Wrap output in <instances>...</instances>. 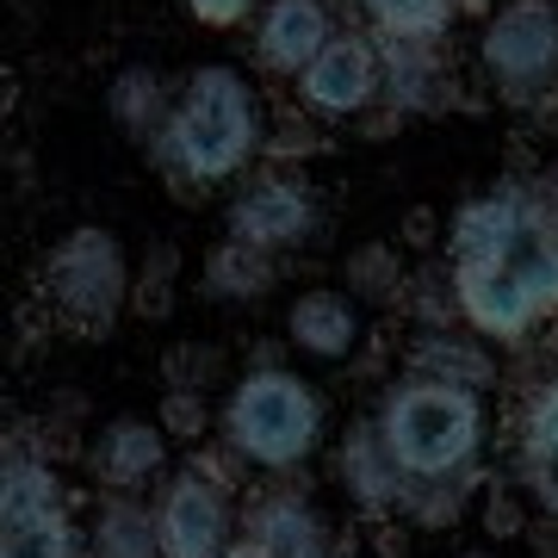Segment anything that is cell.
<instances>
[{
  "mask_svg": "<svg viewBox=\"0 0 558 558\" xmlns=\"http://www.w3.org/2000/svg\"><path fill=\"white\" fill-rule=\"evenodd\" d=\"M341 484H348V497L360 509H398L403 502V472L391 465L373 422H360L354 435L341 440Z\"/></svg>",
  "mask_w": 558,
  "mask_h": 558,
  "instance_id": "5bb4252c",
  "label": "cell"
},
{
  "mask_svg": "<svg viewBox=\"0 0 558 558\" xmlns=\"http://www.w3.org/2000/svg\"><path fill=\"white\" fill-rule=\"evenodd\" d=\"M180 7H186V13H193L199 25H211V32H230V25L255 20L267 0H180Z\"/></svg>",
  "mask_w": 558,
  "mask_h": 558,
  "instance_id": "4316f807",
  "label": "cell"
},
{
  "mask_svg": "<svg viewBox=\"0 0 558 558\" xmlns=\"http://www.w3.org/2000/svg\"><path fill=\"white\" fill-rule=\"evenodd\" d=\"M106 106H112V119L124 124V137L156 143V137H161V124H168V106H174V94L161 87L156 69H124V75L112 81Z\"/></svg>",
  "mask_w": 558,
  "mask_h": 558,
  "instance_id": "ac0fdd59",
  "label": "cell"
},
{
  "mask_svg": "<svg viewBox=\"0 0 558 558\" xmlns=\"http://www.w3.org/2000/svg\"><path fill=\"white\" fill-rule=\"evenodd\" d=\"M242 534L248 539H267L279 553H329V534L311 502H292V497H260L242 509Z\"/></svg>",
  "mask_w": 558,
  "mask_h": 558,
  "instance_id": "2e32d148",
  "label": "cell"
},
{
  "mask_svg": "<svg viewBox=\"0 0 558 558\" xmlns=\"http://www.w3.org/2000/svg\"><path fill=\"white\" fill-rule=\"evenodd\" d=\"M379 87H385V44L360 38V32H336L329 50L299 75V100L317 119H360L379 100Z\"/></svg>",
  "mask_w": 558,
  "mask_h": 558,
  "instance_id": "ba28073f",
  "label": "cell"
},
{
  "mask_svg": "<svg viewBox=\"0 0 558 558\" xmlns=\"http://www.w3.org/2000/svg\"><path fill=\"white\" fill-rule=\"evenodd\" d=\"M373 428H379L385 453H391V465L403 472V490H410V484L472 478L484 435H490V410H484V391H472V385L410 373L403 385L385 391Z\"/></svg>",
  "mask_w": 558,
  "mask_h": 558,
  "instance_id": "3957f363",
  "label": "cell"
},
{
  "mask_svg": "<svg viewBox=\"0 0 558 558\" xmlns=\"http://www.w3.org/2000/svg\"><path fill=\"white\" fill-rule=\"evenodd\" d=\"M410 373L422 379H447V385H497V366H490V348L472 336H453V329H422L416 354H410Z\"/></svg>",
  "mask_w": 558,
  "mask_h": 558,
  "instance_id": "9a60e30c",
  "label": "cell"
},
{
  "mask_svg": "<svg viewBox=\"0 0 558 558\" xmlns=\"http://www.w3.org/2000/svg\"><path fill=\"white\" fill-rule=\"evenodd\" d=\"M94 558H161L156 509L131 502L124 490H106L100 515H94Z\"/></svg>",
  "mask_w": 558,
  "mask_h": 558,
  "instance_id": "e0dca14e",
  "label": "cell"
},
{
  "mask_svg": "<svg viewBox=\"0 0 558 558\" xmlns=\"http://www.w3.org/2000/svg\"><path fill=\"white\" fill-rule=\"evenodd\" d=\"M311 230H317V199L299 174H248L230 199V236L248 248L279 255V248H299Z\"/></svg>",
  "mask_w": 558,
  "mask_h": 558,
  "instance_id": "9c48e42d",
  "label": "cell"
},
{
  "mask_svg": "<svg viewBox=\"0 0 558 558\" xmlns=\"http://www.w3.org/2000/svg\"><path fill=\"white\" fill-rule=\"evenodd\" d=\"M161 428L174 440H199L205 428H211V416H205V403H199V391H186V385H174L168 398H161Z\"/></svg>",
  "mask_w": 558,
  "mask_h": 558,
  "instance_id": "484cf974",
  "label": "cell"
},
{
  "mask_svg": "<svg viewBox=\"0 0 558 558\" xmlns=\"http://www.w3.org/2000/svg\"><path fill=\"white\" fill-rule=\"evenodd\" d=\"M223 558H336V553H279V546H267V539H248V534H242Z\"/></svg>",
  "mask_w": 558,
  "mask_h": 558,
  "instance_id": "f1b7e54d",
  "label": "cell"
},
{
  "mask_svg": "<svg viewBox=\"0 0 558 558\" xmlns=\"http://www.w3.org/2000/svg\"><path fill=\"white\" fill-rule=\"evenodd\" d=\"M230 502L223 484L199 478V472H180L156 502V534H161V558H223L230 539Z\"/></svg>",
  "mask_w": 558,
  "mask_h": 558,
  "instance_id": "30bf717a",
  "label": "cell"
},
{
  "mask_svg": "<svg viewBox=\"0 0 558 558\" xmlns=\"http://www.w3.org/2000/svg\"><path fill=\"white\" fill-rule=\"evenodd\" d=\"M484 69L515 106H534L558 81V0H502L484 25Z\"/></svg>",
  "mask_w": 558,
  "mask_h": 558,
  "instance_id": "52a82bcc",
  "label": "cell"
},
{
  "mask_svg": "<svg viewBox=\"0 0 558 558\" xmlns=\"http://www.w3.org/2000/svg\"><path fill=\"white\" fill-rule=\"evenodd\" d=\"M465 490H472V478H447V484H410L398 509H410V515H416V527H447V521L459 515V502H465Z\"/></svg>",
  "mask_w": 558,
  "mask_h": 558,
  "instance_id": "cb8c5ba5",
  "label": "cell"
},
{
  "mask_svg": "<svg viewBox=\"0 0 558 558\" xmlns=\"http://www.w3.org/2000/svg\"><path fill=\"white\" fill-rule=\"evenodd\" d=\"M459 558H490V553H459Z\"/></svg>",
  "mask_w": 558,
  "mask_h": 558,
  "instance_id": "1f68e13d",
  "label": "cell"
},
{
  "mask_svg": "<svg viewBox=\"0 0 558 558\" xmlns=\"http://www.w3.org/2000/svg\"><path fill=\"white\" fill-rule=\"evenodd\" d=\"M385 44V87L403 112H422V106H440V62H435V44H398V38H379Z\"/></svg>",
  "mask_w": 558,
  "mask_h": 558,
  "instance_id": "d6986e66",
  "label": "cell"
},
{
  "mask_svg": "<svg viewBox=\"0 0 558 558\" xmlns=\"http://www.w3.org/2000/svg\"><path fill=\"white\" fill-rule=\"evenodd\" d=\"M484 521H490V534H521V527H527L509 490H497V497H490V509H484Z\"/></svg>",
  "mask_w": 558,
  "mask_h": 558,
  "instance_id": "83f0119b",
  "label": "cell"
},
{
  "mask_svg": "<svg viewBox=\"0 0 558 558\" xmlns=\"http://www.w3.org/2000/svg\"><path fill=\"white\" fill-rule=\"evenodd\" d=\"M286 336L299 341L311 360H348L354 354V341H360V311H354L348 292L317 286V292H299V299H292Z\"/></svg>",
  "mask_w": 558,
  "mask_h": 558,
  "instance_id": "4fadbf2b",
  "label": "cell"
},
{
  "mask_svg": "<svg viewBox=\"0 0 558 558\" xmlns=\"http://www.w3.org/2000/svg\"><path fill=\"white\" fill-rule=\"evenodd\" d=\"M410 304H416V323H422V329H447V317L459 311L453 274H416V286H410Z\"/></svg>",
  "mask_w": 558,
  "mask_h": 558,
  "instance_id": "d4e9b609",
  "label": "cell"
},
{
  "mask_svg": "<svg viewBox=\"0 0 558 558\" xmlns=\"http://www.w3.org/2000/svg\"><path fill=\"white\" fill-rule=\"evenodd\" d=\"M459 317L484 341H527L558 317V211L527 186H497L459 205L447 236Z\"/></svg>",
  "mask_w": 558,
  "mask_h": 558,
  "instance_id": "6da1fadb",
  "label": "cell"
},
{
  "mask_svg": "<svg viewBox=\"0 0 558 558\" xmlns=\"http://www.w3.org/2000/svg\"><path fill=\"white\" fill-rule=\"evenodd\" d=\"M44 292L81 336H106L119 323V311L131 304V267H124L119 236L100 230V223L69 230L44 255Z\"/></svg>",
  "mask_w": 558,
  "mask_h": 558,
  "instance_id": "5b68a950",
  "label": "cell"
},
{
  "mask_svg": "<svg viewBox=\"0 0 558 558\" xmlns=\"http://www.w3.org/2000/svg\"><path fill=\"white\" fill-rule=\"evenodd\" d=\"M161 161V174L193 180V186H218L255 168V156L267 149L260 137V100L255 87L242 81V69L230 62H205L174 87L168 124L149 143Z\"/></svg>",
  "mask_w": 558,
  "mask_h": 558,
  "instance_id": "7a4b0ae2",
  "label": "cell"
},
{
  "mask_svg": "<svg viewBox=\"0 0 558 558\" xmlns=\"http://www.w3.org/2000/svg\"><path fill=\"white\" fill-rule=\"evenodd\" d=\"M0 558H81L50 459L25 453L20 440L7 447V478H0Z\"/></svg>",
  "mask_w": 558,
  "mask_h": 558,
  "instance_id": "8992f818",
  "label": "cell"
},
{
  "mask_svg": "<svg viewBox=\"0 0 558 558\" xmlns=\"http://www.w3.org/2000/svg\"><path fill=\"white\" fill-rule=\"evenodd\" d=\"M553 211H558V199H553Z\"/></svg>",
  "mask_w": 558,
  "mask_h": 558,
  "instance_id": "d6a6232c",
  "label": "cell"
},
{
  "mask_svg": "<svg viewBox=\"0 0 558 558\" xmlns=\"http://www.w3.org/2000/svg\"><path fill=\"white\" fill-rule=\"evenodd\" d=\"M459 7H490V0H459Z\"/></svg>",
  "mask_w": 558,
  "mask_h": 558,
  "instance_id": "4dcf8cb0",
  "label": "cell"
},
{
  "mask_svg": "<svg viewBox=\"0 0 558 558\" xmlns=\"http://www.w3.org/2000/svg\"><path fill=\"white\" fill-rule=\"evenodd\" d=\"M534 553L539 558H558V515L553 521H534Z\"/></svg>",
  "mask_w": 558,
  "mask_h": 558,
  "instance_id": "f546056e",
  "label": "cell"
},
{
  "mask_svg": "<svg viewBox=\"0 0 558 558\" xmlns=\"http://www.w3.org/2000/svg\"><path fill=\"white\" fill-rule=\"evenodd\" d=\"M360 7L379 25V38L398 44H440L459 13V0H360Z\"/></svg>",
  "mask_w": 558,
  "mask_h": 558,
  "instance_id": "ffe728a7",
  "label": "cell"
},
{
  "mask_svg": "<svg viewBox=\"0 0 558 558\" xmlns=\"http://www.w3.org/2000/svg\"><path fill=\"white\" fill-rule=\"evenodd\" d=\"M218 428H223V447L242 453V465L292 472L323 440V398L304 379H292L286 366H255V373H242L230 385Z\"/></svg>",
  "mask_w": 558,
  "mask_h": 558,
  "instance_id": "277c9868",
  "label": "cell"
},
{
  "mask_svg": "<svg viewBox=\"0 0 558 558\" xmlns=\"http://www.w3.org/2000/svg\"><path fill=\"white\" fill-rule=\"evenodd\" d=\"M348 279H354L360 299H379V304L398 299L403 279H398V255H391V242H366V248H354V255H348Z\"/></svg>",
  "mask_w": 558,
  "mask_h": 558,
  "instance_id": "603a6c76",
  "label": "cell"
},
{
  "mask_svg": "<svg viewBox=\"0 0 558 558\" xmlns=\"http://www.w3.org/2000/svg\"><path fill=\"white\" fill-rule=\"evenodd\" d=\"M521 459L558 465V379L539 385L527 398V410H521Z\"/></svg>",
  "mask_w": 558,
  "mask_h": 558,
  "instance_id": "7402d4cb",
  "label": "cell"
},
{
  "mask_svg": "<svg viewBox=\"0 0 558 558\" xmlns=\"http://www.w3.org/2000/svg\"><path fill=\"white\" fill-rule=\"evenodd\" d=\"M87 465H94L100 490H137V484H149L168 465V428L143 416H112L100 428V440H94Z\"/></svg>",
  "mask_w": 558,
  "mask_h": 558,
  "instance_id": "7c38bea8",
  "label": "cell"
},
{
  "mask_svg": "<svg viewBox=\"0 0 558 558\" xmlns=\"http://www.w3.org/2000/svg\"><path fill=\"white\" fill-rule=\"evenodd\" d=\"M336 20L323 0H267L255 13V62L279 81H299L329 50Z\"/></svg>",
  "mask_w": 558,
  "mask_h": 558,
  "instance_id": "8fae6325",
  "label": "cell"
},
{
  "mask_svg": "<svg viewBox=\"0 0 558 558\" xmlns=\"http://www.w3.org/2000/svg\"><path fill=\"white\" fill-rule=\"evenodd\" d=\"M205 286H211L218 299H260V292L274 286V255L230 236L218 255L205 260Z\"/></svg>",
  "mask_w": 558,
  "mask_h": 558,
  "instance_id": "44dd1931",
  "label": "cell"
}]
</instances>
